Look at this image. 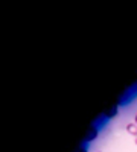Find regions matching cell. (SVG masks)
<instances>
[{
	"label": "cell",
	"mask_w": 137,
	"mask_h": 152,
	"mask_svg": "<svg viewBox=\"0 0 137 152\" xmlns=\"http://www.w3.org/2000/svg\"><path fill=\"white\" fill-rule=\"evenodd\" d=\"M96 137V131H92V134H90V137L87 138V140H92V138H95Z\"/></svg>",
	"instance_id": "cell-2"
},
{
	"label": "cell",
	"mask_w": 137,
	"mask_h": 152,
	"mask_svg": "<svg viewBox=\"0 0 137 152\" xmlns=\"http://www.w3.org/2000/svg\"><path fill=\"white\" fill-rule=\"evenodd\" d=\"M125 131H127L130 135H134V138H136V137H137V123H127Z\"/></svg>",
	"instance_id": "cell-1"
},
{
	"label": "cell",
	"mask_w": 137,
	"mask_h": 152,
	"mask_svg": "<svg viewBox=\"0 0 137 152\" xmlns=\"http://www.w3.org/2000/svg\"><path fill=\"white\" fill-rule=\"evenodd\" d=\"M134 143H136V146H137V137L134 138Z\"/></svg>",
	"instance_id": "cell-4"
},
{
	"label": "cell",
	"mask_w": 137,
	"mask_h": 152,
	"mask_svg": "<svg viewBox=\"0 0 137 152\" xmlns=\"http://www.w3.org/2000/svg\"><path fill=\"white\" fill-rule=\"evenodd\" d=\"M134 123H137V114H136V116H134Z\"/></svg>",
	"instance_id": "cell-3"
},
{
	"label": "cell",
	"mask_w": 137,
	"mask_h": 152,
	"mask_svg": "<svg viewBox=\"0 0 137 152\" xmlns=\"http://www.w3.org/2000/svg\"><path fill=\"white\" fill-rule=\"evenodd\" d=\"M82 152H87V151H82Z\"/></svg>",
	"instance_id": "cell-5"
}]
</instances>
